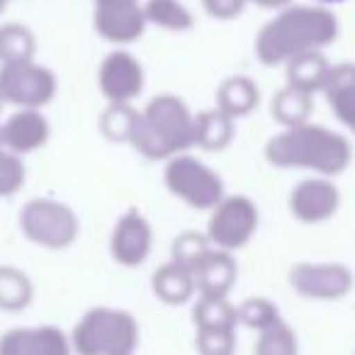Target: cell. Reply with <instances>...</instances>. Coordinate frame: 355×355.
Wrapping results in <instances>:
<instances>
[{
    "mask_svg": "<svg viewBox=\"0 0 355 355\" xmlns=\"http://www.w3.org/2000/svg\"><path fill=\"white\" fill-rule=\"evenodd\" d=\"M234 139V119L222 110H205L195 114V146L205 151H222Z\"/></svg>",
    "mask_w": 355,
    "mask_h": 355,
    "instance_id": "obj_20",
    "label": "cell"
},
{
    "mask_svg": "<svg viewBox=\"0 0 355 355\" xmlns=\"http://www.w3.org/2000/svg\"><path fill=\"white\" fill-rule=\"evenodd\" d=\"M266 158L275 168H306L334 178L350 166L353 148L343 134L306 122L275 134L266 144Z\"/></svg>",
    "mask_w": 355,
    "mask_h": 355,
    "instance_id": "obj_2",
    "label": "cell"
},
{
    "mask_svg": "<svg viewBox=\"0 0 355 355\" xmlns=\"http://www.w3.org/2000/svg\"><path fill=\"white\" fill-rule=\"evenodd\" d=\"M258 105V85L246 76H232L217 90V110L227 117H246Z\"/></svg>",
    "mask_w": 355,
    "mask_h": 355,
    "instance_id": "obj_19",
    "label": "cell"
},
{
    "mask_svg": "<svg viewBox=\"0 0 355 355\" xmlns=\"http://www.w3.org/2000/svg\"><path fill=\"white\" fill-rule=\"evenodd\" d=\"M258 232V207L246 195L224 198L212 209L207 222V241L219 251H239Z\"/></svg>",
    "mask_w": 355,
    "mask_h": 355,
    "instance_id": "obj_8",
    "label": "cell"
},
{
    "mask_svg": "<svg viewBox=\"0 0 355 355\" xmlns=\"http://www.w3.org/2000/svg\"><path fill=\"white\" fill-rule=\"evenodd\" d=\"M195 331H222L239 326V311L229 297H200L193 306Z\"/></svg>",
    "mask_w": 355,
    "mask_h": 355,
    "instance_id": "obj_21",
    "label": "cell"
},
{
    "mask_svg": "<svg viewBox=\"0 0 355 355\" xmlns=\"http://www.w3.org/2000/svg\"><path fill=\"white\" fill-rule=\"evenodd\" d=\"M166 188L183 200L185 205L195 209H209L212 212L219 202L224 200V183L222 178L200 158L190 153L173 156L163 173Z\"/></svg>",
    "mask_w": 355,
    "mask_h": 355,
    "instance_id": "obj_5",
    "label": "cell"
},
{
    "mask_svg": "<svg viewBox=\"0 0 355 355\" xmlns=\"http://www.w3.org/2000/svg\"><path fill=\"white\" fill-rule=\"evenodd\" d=\"M256 355H300L297 334L287 321L277 319L272 326L263 329L256 338Z\"/></svg>",
    "mask_w": 355,
    "mask_h": 355,
    "instance_id": "obj_25",
    "label": "cell"
},
{
    "mask_svg": "<svg viewBox=\"0 0 355 355\" xmlns=\"http://www.w3.org/2000/svg\"><path fill=\"white\" fill-rule=\"evenodd\" d=\"M193 277L200 297H229L236 285V261L232 253L209 248L193 266Z\"/></svg>",
    "mask_w": 355,
    "mask_h": 355,
    "instance_id": "obj_15",
    "label": "cell"
},
{
    "mask_svg": "<svg viewBox=\"0 0 355 355\" xmlns=\"http://www.w3.org/2000/svg\"><path fill=\"white\" fill-rule=\"evenodd\" d=\"M311 107H314V95L304 93V90L290 88V85H285L272 98V117L285 129L300 127V124L309 122Z\"/></svg>",
    "mask_w": 355,
    "mask_h": 355,
    "instance_id": "obj_22",
    "label": "cell"
},
{
    "mask_svg": "<svg viewBox=\"0 0 355 355\" xmlns=\"http://www.w3.org/2000/svg\"><path fill=\"white\" fill-rule=\"evenodd\" d=\"M248 0H202L205 10L217 20H234L243 12Z\"/></svg>",
    "mask_w": 355,
    "mask_h": 355,
    "instance_id": "obj_34",
    "label": "cell"
},
{
    "mask_svg": "<svg viewBox=\"0 0 355 355\" xmlns=\"http://www.w3.org/2000/svg\"><path fill=\"white\" fill-rule=\"evenodd\" d=\"M56 95V76L35 61L0 66V98L17 110H42Z\"/></svg>",
    "mask_w": 355,
    "mask_h": 355,
    "instance_id": "obj_7",
    "label": "cell"
},
{
    "mask_svg": "<svg viewBox=\"0 0 355 355\" xmlns=\"http://www.w3.org/2000/svg\"><path fill=\"white\" fill-rule=\"evenodd\" d=\"M151 290L158 297V302L168 306H180L188 304L195 295H198V287H195L193 270L175 261H168L158 268L151 275Z\"/></svg>",
    "mask_w": 355,
    "mask_h": 355,
    "instance_id": "obj_16",
    "label": "cell"
},
{
    "mask_svg": "<svg viewBox=\"0 0 355 355\" xmlns=\"http://www.w3.org/2000/svg\"><path fill=\"white\" fill-rule=\"evenodd\" d=\"M93 25L112 44H132L146 30V15L139 0H95Z\"/></svg>",
    "mask_w": 355,
    "mask_h": 355,
    "instance_id": "obj_10",
    "label": "cell"
},
{
    "mask_svg": "<svg viewBox=\"0 0 355 355\" xmlns=\"http://www.w3.org/2000/svg\"><path fill=\"white\" fill-rule=\"evenodd\" d=\"M195 348H198V355H234L236 353V331H198Z\"/></svg>",
    "mask_w": 355,
    "mask_h": 355,
    "instance_id": "obj_31",
    "label": "cell"
},
{
    "mask_svg": "<svg viewBox=\"0 0 355 355\" xmlns=\"http://www.w3.org/2000/svg\"><path fill=\"white\" fill-rule=\"evenodd\" d=\"M251 3H256V6L263 8V10H280V8L290 6L292 0H251Z\"/></svg>",
    "mask_w": 355,
    "mask_h": 355,
    "instance_id": "obj_35",
    "label": "cell"
},
{
    "mask_svg": "<svg viewBox=\"0 0 355 355\" xmlns=\"http://www.w3.org/2000/svg\"><path fill=\"white\" fill-rule=\"evenodd\" d=\"M35 355H76L71 336L59 326H35Z\"/></svg>",
    "mask_w": 355,
    "mask_h": 355,
    "instance_id": "obj_32",
    "label": "cell"
},
{
    "mask_svg": "<svg viewBox=\"0 0 355 355\" xmlns=\"http://www.w3.org/2000/svg\"><path fill=\"white\" fill-rule=\"evenodd\" d=\"M3 105H6V103H3V98H0V110H3Z\"/></svg>",
    "mask_w": 355,
    "mask_h": 355,
    "instance_id": "obj_39",
    "label": "cell"
},
{
    "mask_svg": "<svg viewBox=\"0 0 355 355\" xmlns=\"http://www.w3.org/2000/svg\"><path fill=\"white\" fill-rule=\"evenodd\" d=\"M129 144L151 161H171L195 146V114L175 95H158L139 114Z\"/></svg>",
    "mask_w": 355,
    "mask_h": 355,
    "instance_id": "obj_3",
    "label": "cell"
},
{
    "mask_svg": "<svg viewBox=\"0 0 355 355\" xmlns=\"http://www.w3.org/2000/svg\"><path fill=\"white\" fill-rule=\"evenodd\" d=\"M139 338L137 319L114 306L88 309L71 331L76 355H134Z\"/></svg>",
    "mask_w": 355,
    "mask_h": 355,
    "instance_id": "obj_4",
    "label": "cell"
},
{
    "mask_svg": "<svg viewBox=\"0 0 355 355\" xmlns=\"http://www.w3.org/2000/svg\"><path fill=\"white\" fill-rule=\"evenodd\" d=\"M144 15L148 25H156L168 32H188L195 25L190 10L180 0H146Z\"/></svg>",
    "mask_w": 355,
    "mask_h": 355,
    "instance_id": "obj_24",
    "label": "cell"
},
{
    "mask_svg": "<svg viewBox=\"0 0 355 355\" xmlns=\"http://www.w3.org/2000/svg\"><path fill=\"white\" fill-rule=\"evenodd\" d=\"M153 248V229L139 209H129L114 224L110 236V253L122 268H139L146 263Z\"/></svg>",
    "mask_w": 355,
    "mask_h": 355,
    "instance_id": "obj_12",
    "label": "cell"
},
{
    "mask_svg": "<svg viewBox=\"0 0 355 355\" xmlns=\"http://www.w3.org/2000/svg\"><path fill=\"white\" fill-rule=\"evenodd\" d=\"M321 6H338V3H345V0H316Z\"/></svg>",
    "mask_w": 355,
    "mask_h": 355,
    "instance_id": "obj_36",
    "label": "cell"
},
{
    "mask_svg": "<svg viewBox=\"0 0 355 355\" xmlns=\"http://www.w3.org/2000/svg\"><path fill=\"white\" fill-rule=\"evenodd\" d=\"M25 185V163L17 153L0 148V198H10Z\"/></svg>",
    "mask_w": 355,
    "mask_h": 355,
    "instance_id": "obj_30",
    "label": "cell"
},
{
    "mask_svg": "<svg viewBox=\"0 0 355 355\" xmlns=\"http://www.w3.org/2000/svg\"><path fill=\"white\" fill-rule=\"evenodd\" d=\"M285 78L290 88L304 90V93L314 95L319 90H324L326 78L331 73V64L326 61V56L321 51H309V54H302L297 59L287 61Z\"/></svg>",
    "mask_w": 355,
    "mask_h": 355,
    "instance_id": "obj_18",
    "label": "cell"
},
{
    "mask_svg": "<svg viewBox=\"0 0 355 355\" xmlns=\"http://www.w3.org/2000/svg\"><path fill=\"white\" fill-rule=\"evenodd\" d=\"M297 295L316 302L343 300L353 290V272L343 263H297L287 272Z\"/></svg>",
    "mask_w": 355,
    "mask_h": 355,
    "instance_id": "obj_9",
    "label": "cell"
},
{
    "mask_svg": "<svg viewBox=\"0 0 355 355\" xmlns=\"http://www.w3.org/2000/svg\"><path fill=\"white\" fill-rule=\"evenodd\" d=\"M98 85L110 105H129L144 90V66L129 51H112L98 71Z\"/></svg>",
    "mask_w": 355,
    "mask_h": 355,
    "instance_id": "obj_11",
    "label": "cell"
},
{
    "mask_svg": "<svg viewBox=\"0 0 355 355\" xmlns=\"http://www.w3.org/2000/svg\"><path fill=\"white\" fill-rule=\"evenodd\" d=\"M236 311H239V324H243L251 331H258V334L280 319L277 306L270 300H266V297H248L246 302H241L236 306Z\"/></svg>",
    "mask_w": 355,
    "mask_h": 355,
    "instance_id": "obj_28",
    "label": "cell"
},
{
    "mask_svg": "<svg viewBox=\"0 0 355 355\" xmlns=\"http://www.w3.org/2000/svg\"><path fill=\"white\" fill-rule=\"evenodd\" d=\"M338 37V22L324 6L285 8L263 25L256 37V56L263 66H280L309 51H321Z\"/></svg>",
    "mask_w": 355,
    "mask_h": 355,
    "instance_id": "obj_1",
    "label": "cell"
},
{
    "mask_svg": "<svg viewBox=\"0 0 355 355\" xmlns=\"http://www.w3.org/2000/svg\"><path fill=\"white\" fill-rule=\"evenodd\" d=\"M35 285L15 266H0V309L22 311L32 304Z\"/></svg>",
    "mask_w": 355,
    "mask_h": 355,
    "instance_id": "obj_23",
    "label": "cell"
},
{
    "mask_svg": "<svg viewBox=\"0 0 355 355\" xmlns=\"http://www.w3.org/2000/svg\"><path fill=\"white\" fill-rule=\"evenodd\" d=\"M139 114L132 105H110L100 119V129L110 141H132Z\"/></svg>",
    "mask_w": 355,
    "mask_h": 355,
    "instance_id": "obj_27",
    "label": "cell"
},
{
    "mask_svg": "<svg viewBox=\"0 0 355 355\" xmlns=\"http://www.w3.org/2000/svg\"><path fill=\"white\" fill-rule=\"evenodd\" d=\"M8 3H10V0H0V12L6 10V8H8Z\"/></svg>",
    "mask_w": 355,
    "mask_h": 355,
    "instance_id": "obj_37",
    "label": "cell"
},
{
    "mask_svg": "<svg viewBox=\"0 0 355 355\" xmlns=\"http://www.w3.org/2000/svg\"><path fill=\"white\" fill-rule=\"evenodd\" d=\"M340 205V193L329 178H304L292 188L290 212L302 224H321L336 214Z\"/></svg>",
    "mask_w": 355,
    "mask_h": 355,
    "instance_id": "obj_13",
    "label": "cell"
},
{
    "mask_svg": "<svg viewBox=\"0 0 355 355\" xmlns=\"http://www.w3.org/2000/svg\"><path fill=\"white\" fill-rule=\"evenodd\" d=\"M0 148H3V124H0Z\"/></svg>",
    "mask_w": 355,
    "mask_h": 355,
    "instance_id": "obj_38",
    "label": "cell"
},
{
    "mask_svg": "<svg viewBox=\"0 0 355 355\" xmlns=\"http://www.w3.org/2000/svg\"><path fill=\"white\" fill-rule=\"evenodd\" d=\"M0 355H35V329H10L0 336Z\"/></svg>",
    "mask_w": 355,
    "mask_h": 355,
    "instance_id": "obj_33",
    "label": "cell"
},
{
    "mask_svg": "<svg viewBox=\"0 0 355 355\" xmlns=\"http://www.w3.org/2000/svg\"><path fill=\"white\" fill-rule=\"evenodd\" d=\"M209 248L212 246H209L207 236H202V234H198V232H185L173 241L171 261L180 263V266L193 270V266L209 251Z\"/></svg>",
    "mask_w": 355,
    "mask_h": 355,
    "instance_id": "obj_29",
    "label": "cell"
},
{
    "mask_svg": "<svg viewBox=\"0 0 355 355\" xmlns=\"http://www.w3.org/2000/svg\"><path fill=\"white\" fill-rule=\"evenodd\" d=\"M324 93L336 117L355 134V66L353 64L331 66Z\"/></svg>",
    "mask_w": 355,
    "mask_h": 355,
    "instance_id": "obj_17",
    "label": "cell"
},
{
    "mask_svg": "<svg viewBox=\"0 0 355 355\" xmlns=\"http://www.w3.org/2000/svg\"><path fill=\"white\" fill-rule=\"evenodd\" d=\"M22 234L32 243L49 251H64L78 239L80 222L69 205L56 200H30L20 217Z\"/></svg>",
    "mask_w": 355,
    "mask_h": 355,
    "instance_id": "obj_6",
    "label": "cell"
},
{
    "mask_svg": "<svg viewBox=\"0 0 355 355\" xmlns=\"http://www.w3.org/2000/svg\"><path fill=\"white\" fill-rule=\"evenodd\" d=\"M35 35L22 25L0 27V59L3 64L10 61H32L35 56Z\"/></svg>",
    "mask_w": 355,
    "mask_h": 355,
    "instance_id": "obj_26",
    "label": "cell"
},
{
    "mask_svg": "<svg viewBox=\"0 0 355 355\" xmlns=\"http://www.w3.org/2000/svg\"><path fill=\"white\" fill-rule=\"evenodd\" d=\"M3 124V148L25 156L49 141L51 127L40 110H15Z\"/></svg>",
    "mask_w": 355,
    "mask_h": 355,
    "instance_id": "obj_14",
    "label": "cell"
}]
</instances>
